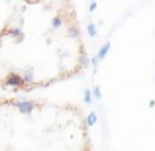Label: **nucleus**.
<instances>
[{
    "instance_id": "nucleus-1",
    "label": "nucleus",
    "mask_w": 155,
    "mask_h": 151,
    "mask_svg": "<svg viewBox=\"0 0 155 151\" xmlns=\"http://www.w3.org/2000/svg\"><path fill=\"white\" fill-rule=\"evenodd\" d=\"M4 87H8V88H24V84H22V75L20 73H8L6 75V79H4Z\"/></svg>"
},
{
    "instance_id": "nucleus-2",
    "label": "nucleus",
    "mask_w": 155,
    "mask_h": 151,
    "mask_svg": "<svg viewBox=\"0 0 155 151\" xmlns=\"http://www.w3.org/2000/svg\"><path fill=\"white\" fill-rule=\"evenodd\" d=\"M14 106L18 108V112H22V114H31L34 108H35V102H31V100H18V102H14Z\"/></svg>"
},
{
    "instance_id": "nucleus-3",
    "label": "nucleus",
    "mask_w": 155,
    "mask_h": 151,
    "mask_svg": "<svg viewBox=\"0 0 155 151\" xmlns=\"http://www.w3.org/2000/svg\"><path fill=\"white\" fill-rule=\"evenodd\" d=\"M22 75V84H24V88H31L35 84V75H34V71L31 69H26L24 73H20Z\"/></svg>"
},
{
    "instance_id": "nucleus-4",
    "label": "nucleus",
    "mask_w": 155,
    "mask_h": 151,
    "mask_svg": "<svg viewBox=\"0 0 155 151\" xmlns=\"http://www.w3.org/2000/svg\"><path fill=\"white\" fill-rule=\"evenodd\" d=\"M110 47H112V43H110V41H104V43H102V47H100V49H98V53L94 55V59L98 61V63H100L102 59H106V55H108Z\"/></svg>"
},
{
    "instance_id": "nucleus-5",
    "label": "nucleus",
    "mask_w": 155,
    "mask_h": 151,
    "mask_svg": "<svg viewBox=\"0 0 155 151\" xmlns=\"http://www.w3.org/2000/svg\"><path fill=\"white\" fill-rule=\"evenodd\" d=\"M8 34H10V38H16L18 41H22V39H24V30H22L20 26L10 28V31H8Z\"/></svg>"
},
{
    "instance_id": "nucleus-6",
    "label": "nucleus",
    "mask_w": 155,
    "mask_h": 151,
    "mask_svg": "<svg viewBox=\"0 0 155 151\" xmlns=\"http://www.w3.org/2000/svg\"><path fill=\"white\" fill-rule=\"evenodd\" d=\"M79 67L81 69H87V67H91V57L87 55V53H81V57H79Z\"/></svg>"
},
{
    "instance_id": "nucleus-7",
    "label": "nucleus",
    "mask_w": 155,
    "mask_h": 151,
    "mask_svg": "<svg viewBox=\"0 0 155 151\" xmlns=\"http://www.w3.org/2000/svg\"><path fill=\"white\" fill-rule=\"evenodd\" d=\"M83 100H84V104H92V102H94L91 88H84V92H83Z\"/></svg>"
},
{
    "instance_id": "nucleus-8",
    "label": "nucleus",
    "mask_w": 155,
    "mask_h": 151,
    "mask_svg": "<svg viewBox=\"0 0 155 151\" xmlns=\"http://www.w3.org/2000/svg\"><path fill=\"white\" fill-rule=\"evenodd\" d=\"M87 34L91 35V38H96V34H98V31H96V24H92V22L87 24Z\"/></svg>"
},
{
    "instance_id": "nucleus-9",
    "label": "nucleus",
    "mask_w": 155,
    "mask_h": 151,
    "mask_svg": "<svg viewBox=\"0 0 155 151\" xmlns=\"http://www.w3.org/2000/svg\"><path fill=\"white\" fill-rule=\"evenodd\" d=\"M96 122H98V116H96V112H91L87 116V126H94Z\"/></svg>"
},
{
    "instance_id": "nucleus-10",
    "label": "nucleus",
    "mask_w": 155,
    "mask_h": 151,
    "mask_svg": "<svg viewBox=\"0 0 155 151\" xmlns=\"http://www.w3.org/2000/svg\"><path fill=\"white\" fill-rule=\"evenodd\" d=\"M61 26H63V18H61V16H55V18L51 20V28L57 30V28H61Z\"/></svg>"
},
{
    "instance_id": "nucleus-11",
    "label": "nucleus",
    "mask_w": 155,
    "mask_h": 151,
    "mask_svg": "<svg viewBox=\"0 0 155 151\" xmlns=\"http://www.w3.org/2000/svg\"><path fill=\"white\" fill-rule=\"evenodd\" d=\"M92 98H94V100L102 98V90H100V87H92Z\"/></svg>"
},
{
    "instance_id": "nucleus-12",
    "label": "nucleus",
    "mask_w": 155,
    "mask_h": 151,
    "mask_svg": "<svg viewBox=\"0 0 155 151\" xmlns=\"http://www.w3.org/2000/svg\"><path fill=\"white\" fill-rule=\"evenodd\" d=\"M96 6H98V2H88V6H87V8H88V12L92 14V12L96 10Z\"/></svg>"
},
{
    "instance_id": "nucleus-13",
    "label": "nucleus",
    "mask_w": 155,
    "mask_h": 151,
    "mask_svg": "<svg viewBox=\"0 0 155 151\" xmlns=\"http://www.w3.org/2000/svg\"><path fill=\"white\" fill-rule=\"evenodd\" d=\"M69 35H75V38L79 39V30H77V28H69Z\"/></svg>"
}]
</instances>
